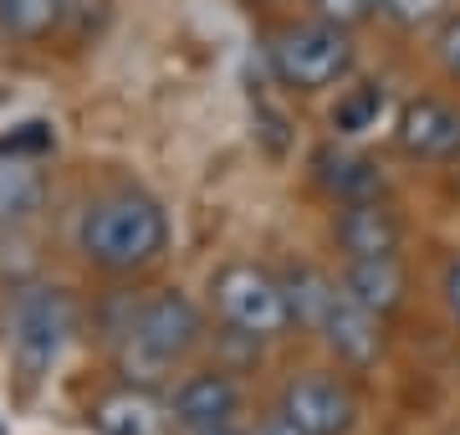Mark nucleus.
Returning a JSON list of instances; mask_svg holds the SVG:
<instances>
[{
    "label": "nucleus",
    "instance_id": "f257e3e1",
    "mask_svg": "<svg viewBox=\"0 0 460 435\" xmlns=\"http://www.w3.org/2000/svg\"><path fill=\"white\" fill-rule=\"evenodd\" d=\"M77 246L98 271L108 277H128V271L154 267L169 246V216L164 205L144 195V190H113L102 200L87 205Z\"/></svg>",
    "mask_w": 460,
    "mask_h": 435
},
{
    "label": "nucleus",
    "instance_id": "f03ea898",
    "mask_svg": "<svg viewBox=\"0 0 460 435\" xmlns=\"http://www.w3.org/2000/svg\"><path fill=\"white\" fill-rule=\"evenodd\" d=\"M205 338V318L184 292H154V297L133 302L123 328L113 333V359L118 374L128 385H148L159 389L164 374L180 364L184 353Z\"/></svg>",
    "mask_w": 460,
    "mask_h": 435
},
{
    "label": "nucleus",
    "instance_id": "7ed1b4c3",
    "mask_svg": "<svg viewBox=\"0 0 460 435\" xmlns=\"http://www.w3.org/2000/svg\"><path fill=\"white\" fill-rule=\"evenodd\" d=\"M210 302L215 318L226 323L230 333L241 338H277L292 328V297H287V282L277 271L256 267V262H230V267L215 271L210 282Z\"/></svg>",
    "mask_w": 460,
    "mask_h": 435
},
{
    "label": "nucleus",
    "instance_id": "20e7f679",
    "mask_svg": "<svg viewBox=\"0 0 460 435\" xmlns=\"http://www.w3.org/2000/svg\"><path fill=\"white\" fill-rule=\"evenodd\" d=\"M72 297L62 287L31 282L21 287L16 302H11V359H16V374L26 385H36L66 349V333H72Z\"/></svg>",
    "mask_w": 460,
    "mask_h": 435
},
{
    "label": "nucleus",
    "instance_id": "39448f33",
    "mask_svg": "<svg viewBox=\"0 0 460 435\" xmlns=\"http://www.w3.org/2000/svg\"><path fill=\"white\" fill-rule=\"evenodd\" d=\"M271 67L296 93H323L353 67V41L338 21H302L271 41Z\"/></svg>",
    "mask_w": 460,
    "mask_h": 435
},
{
    "label": "nucleus",
    "instance_id": "423d86ee",
    "mask_svg": "<svg viewBox=\"0 0 460 435\" xmlns=\"http://www.w3.org/2000/svg\"><path fill=\"white\" fill-rule=\"evenodd\" d=\"M281 415L307 435H348L358 425V404H353V389L332 374H296L281 389Z\"/></svg>",
    "mask_w": 460,
    "mask_h": 435
},
{
    "label": "nucleus",
    "instance_id": "0eeeda50",
    "mask_svg": "<svg viewBox=\"0 0 460 435\" xmlns=\"http://www.w3.org/2000/svg\"><path fill=\"white\" fill-rule=\"evenodd\" d=\"M313 333H323V343L348 368H368L384 353V318L368 313L358 297H348L343 287H332V297H328V307H323V318H317Z\"/></svg>",
    "mask_w": 460,
    "mask_h": 435
},
{
    "label": "nucleus",
    "instance_id": "6e6552de",
    "mask_svg": "<svg viewBox=\"0 0 460 435\" xmlns=\"http://www.w3.org/2000/svg\"><path fill=\"white\" fill-rule=\"evenodd\" d=\"M98 435H174V410L169 400H159V389L148 385H123L108 389L102 400H93L87 410Z\"/></svg>",
    "mask_w": 460,
    "mask_h": 435
},
{
    "label": "nucleus",
    "instance_id": "1a4fd4ad",
    "mask_svg": "<svg viewBox=\"0 0 460 435\" xmlns=\"http://www.w3.org/2000/svg\"><path fill=\"white\" fill-rule=\"evenodd\" d=\"M394 134H399V149L414 154V159H429V164L460 159V108L445 98H414L404 102Z\"/></svg>",
    "mask_w": 460,
    "mask_h": 435
},
{
    "label": "nucleus",
    "instance_id": "9d476101",
    "mask_svg": "<svg viewBox=\"0 0 460 435\" xmlns=\"http://www.w3.org/2000/svg\"><path fill=\"white\" fill-rule=\"evenodd\" d=\"M169 410H174V425L180 431H199V425H226V420L241 415V385L210 368V374H190L174 395H169Z\"/></svg>",
    "mask_w": 460,
    "mask_h": 435
},
{
    "label": "nucleus",
    "instance_id": "9b49d317",
    "mask_svg": "<svg viewBox=\"0 0 460 435\" xmlns=\"http://www.w3.org/2000/svg\"><path fill=\"white\" fill-rule=\"evenodd\" d=\"M399 216L378 195H363V200H343V216H338V246L348 256H399Z\"/></svg>",
    "mask_w": 460,
    "mask_h": 435
},
{
    "label": "nucleus",
    "instance_id": "f8f14e48",
    "mask_svg": "<svg viewBox=\"0 0 460 435\" xmlns=\"http://www.w3.org/2000/svg\"><path fill=\"white\" fill-rule=\"evenodd\" d=\"M343 292L358 297L368 313L389 318L399 302H404V267H399V256H348Z\"/></svg>",
    "mask_w": 460,
    "mask_h": 435
},
{
    "label": "nucleus",
    "instance_id": "ddd939ff",
    "mask_svg": "<svg viewBox=\"0 0 460 435\" xmlns=\"http://www.w3.org/2000/svg\"><path fill=\"white\" fill-rule=\"evenodd\" d=\"M47 205V174L36 169V159H16L0 154V226H21Z\"/></svg>",
    "mask_w": 460,
    "mask_h": 435
},
{
    "label": "nucleus",
    "instance_id": "4468645a",
    "mask_svg": "<svg viewBox=\"0 0 460 435\" xmlns=\"http://www.w3.org/2000/svg\"><path fill=\"white\" fill-rule=\"evenodd\" d=\"M317 180L328 184L338 200H363V195H378V164L374 159H363V154H332V149H323L317 154Z\"/></svg>",
    "mask_w": 460,
    "mask_h": 435
},
{
    "label": "nucleus",
    "instance_id": "2eb2a0df",
    "mask_svg": "<svg viewBox=\"0 0 460 435\" xmlns=\"http://www.w3.org/2000/svg\"><path fill=\"white\" fill-rule=\"evenodd\" d=\"M62 21H66L62 0H0V36L26 41V47L47 41Z\"/></svg>",
    "mask_w": 460,
    "mask_h": 435
},
{
    "label": "nucleus",
    "instance_id": "dca6fc26",
    "mask_svg": "<svg viewBox=\"0 0 460 435\" xmlns=\"http://www.w3.org/2000/svg\"><path fill=\"white\" fill-rule=\"evenodd\" d=\"M281 282H287V297H292V318L307 323V328H317V318H323V307H328V297H332V287L338 282H328V277L313 271V267L287 271Z\"/></svg>",
    "mask_w": 460,
    "mask_h": 435
},
{
    "label": "nucleus",
    "instance_id": "f3484780",
    "mask_svg": "<svg viewBox=\"0 0 460 435\" xmlns=\"http://www.w3.org/2000/svg\"><path fill=\"white\" fill-rule=\"evenodd\" d=\"M378 113H384V87L363 83V87H353L348 98H338V108H332V129H338V134H368V129L378 123Z\"/></svg>",
    "mask_w": 460,
    "mask_h": 435
},
{
    "label": "nucleus",
    "instance_id": "a211bd4d",
    "mask_svg": "<svg viewBox=\"0 0 460 435\" xmlns=\"http://www.w3.org/2000/svg\"><path fill=\"white\" fill-rule=\"evenodd\" d=\"M51 144H57L51 123H21V129H11V134L0 138V154H16V159H41V154H51Z\"/></svg>",
    "mask_w": 460,
    "mask_h": 435
},
{
    "label": "nucleus",
    "instance_id": "6ab92c4d",
    "mask_svg": "<svg viewBox=\"0 0 460 435\" xmlns=\"http://www.w3.org/2000/svg\"><path fill=\"white\" fill-rule=\"evenodd\" d=\"M450 0H378V11H389L399 26H429V21L445 16Z\"/></svg>",
    "mask_w": 460,
    "mask_h": 435
},
{
    "label": "nucleus",
    "instance_id": "aec40b11",
    "mask_svg": "<svg viewBox=\"0 0 460 435\" xmlns=\"http://www.w3.org/2000/svg\"><path fill=\"white\" fill-rule=\"evenodd\" d=\"M317 11H323V21H338V26H358V21L374 16L378 0H313Z\"/></svg>",
    "mask_w": 460,
    "mask_h": 435
},
{
    "label": "nucleus",
    "instance_id": "412c9836",
    "mask_svg": "<svg viewBox=\"0 0 460 435\" xmlns=\"http://www.w3.org/2000/svg\"><path fill=\"white\" fill-rule=\"evenodd\" d=\"M435 51H440V67L450 72V77H460V16H450L440 26V36H435Z\"/></svg>",
    "mask_w": 460,
    "mask_h": 435
},
{
    "label": "nucleus",
    "instance_id": "4be33fe9",
    "mask_svg": "<svg viewBox=\"0 0 460 435\" xmlns=\"http://www.w3.org/2000/svg\"><path fill=\"white\" fill-rule=\"evenodd\" d=\"M256 435H307V431H296L292 420H287V415L277 410L271 420H261V425H256Z\"/></svg>",
    "mask_w": 460,
    "mask_h": 435
},
{
    "label": "nucleus",
    "instance_id": "5701e85b",
    "mask_svg": "<svg viewBox=\"0 0 460 435\" xmlns=\"http://www.w3.org/2000/svg\"><path fill=\"white\" fill-rule=\"evenodd\" d=\"M445 297H450V313L460 318V262L450 267V277H445Z\"/></svg>",
    "mask_w": 460,
    "mask_h": 435
},
{
    "label": "nucleus",
    "instance_id": "b1692460",
    "mask_svg": "<svg viewBox=\"0 0 460 435\" xmlns=\"http://www.w3.org/2000/svg\"><path fill=\"white\" fill-rule=\"evenodd\" d=\"M184 435H246V431H235V420H226V425H199V431H184Z\"/></svg>",
    "mask_w": 460,
    "mask_h": 435
},
{
    "label": "nucleus",
    "instance_id": "393cba45",
    "mask_svg": "<svg viewBox=\"0 0 460 435\" xmlns=\"http://www.w3.org/2000/svg\"><path fill=\"white\" fill-rule=\"evenodd\" d=\"M66 5V16H72V11H87V0H62Z\"/></svg>",
    "mask_w": 460,
    "mask_h": 435
},
{
    "label": "nucleus",
    "instance_id": "a878e982",
    "mask_svg": "<svg viewBox=\"0 0 460 435\" xmlns=\"http://www.w3.org/2000/svg\"><path fill=\"white\" fill-rule=\"evenodd\" d=\"M0 435H5V420H0Z\"/></svg>",
    "mask_w": 460,
    "mask_h": 435
}]
</instances>
